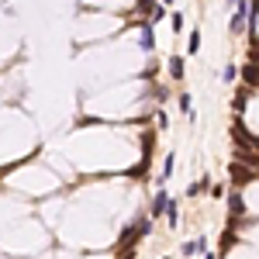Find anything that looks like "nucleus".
Here are the masks:
<instances>
[{
  "instance_id": "f257e3e1",
  "label": "nucleus",
  "mask_w": 259,
  "mask_h": 259,
  "mask_svg": "<svg viewBox=\"0 0 259 259\" xmlns=\"http://www.w3.org/2000/svg\"><path fill=\"white\" fill-rule=\"evenodd\" d=\"M139 41H142V52H152V49H156V35H152V21H142Z\"/></svg>"
},
{
  "instance_id": "f03ea898",
  "label": "nucleus",
  "mask_w": 259,
  "mask_h": 259,
  "mask_svg": "<svg viewBox=\"0 0 259 259\" xmlns=\"http://www.w3.org/2000/svg\"><path fill=\"white\" fill-rule=\"evenodd\" d=\"M228 214H232V218H242V214H245V204H242V197L235 190L228 194Z\"/></svg>"
},
{
  "instance_id": "7ed1b4c3",
  "label": "nucleus",
  "mask_w": 259,
  "mask_h": 259,
  "mask_svg": "<svg viewBox=\"0 0 259 259\" xmlns=\"http://www.w3.org/2000/svg\"><path fill=\"white\" fill-rule=\"evenodd\" d=\"M228 173H232V180H235V183L252 180V169H245V166H239V162H232V166H228Z\"/></svg>"
},
{
  "instance_id": "20e7f679",
  "label": "nucleus",
  "mask_w": 259,
  "mask_h": 259,
  "mask_svg": "<svg viewBox=\"0 0 259 259\" xmlns=\"http://www.w3.org/2000/svg\"><path fill=\"white\" fill-rule=\"evenodd\" d=\"M242 76H245L249 87H259V62H249V66L242 69Z\"/></svg>"
},
{
  "instance_id": "39448f33",
  "label": "nucleus",
  "mask_w": 259,
  "mask_h": 259,
  "mask_svg": "<svg viewBox=\"0 0 259 259\" xmlns=\"http://www.w3.org/2000/svg\"><path fill=\"white\" fill-rule=\"evenodd\" d=\"M166 207H169V197H166V190H159L152 200V214H166Z\"/></svg>"
},
{
  "instance_id": "423d86ee",
  "label": "nucleus",
  "mask_w": 259,
  "mask_h": 259,
  "mask_svg": "<svg viewBox=\"0 0 259 259\" xmlns=\"http://www.w3.org/2000/svg\"><path fill=\"white\" fill-rule=\"evenodd\" d=\"M169 76H173V80H183V59H180V56L169 59Z\"/></svg>"
},
{
  "instance_id": "0eeeda50",
  "label": "nucleus",
  "mask_w": 259,
  "mask_h": 259,
  "mask_svg": "<svg viewBox=\"0 0 259 259\" xmlns=\"http://www.w3.org/2000/svg\"><path fill=\"white\" fill-rule=\"evenodd\" d=\"M245 97H249V87H242L239 94H235V111H239V114L245 111Z\"/></svg>"
},
{
  "instance_id": "6e6552de",
  "label": "nucleus",
  "mask_w": 259,
  "mask_h": 259,
  "mask_svg": "<svg viewBox=\"0 0 259 259\" xmlns=\"http://www.w3.org/2000/svg\"><path fill=\"white\" fill-rule=\"evenodd\" d=\"M207 183H211V180H200V183H190V187H187V194H190V197H197V194H204V190H207Z\"/></svg>"
},
{
  "instance_id": "1a4fd4ad",
  "label": "nucleus",
  "mask_w": 259,
  "mask_h": 259,
  "mask_svg": "<svg viewBox=\"0 0 259 259\" xmlns=\"http://www.w3.org/2000/svg\"><path fill=\"white\" fill-rule=\"evenodd\" d=\"M197 49H200V31H190V45H187V52L197 56Z\"/></svg>"
},
{
  "instance_id": "9d476101",
  "label": "nucleus",
  "mask_w": 259,
  "mask_h": 259,
  "mask_svg": "<svg viewBox=\"0 0 259 259\" xmlns=\"http://www.w3.org/2000/svg\"><path fill=\"white\" fill-rule=\"evenodd\" d=\"M180 111H183V114H187V118L194 121V107H190V97H187V94H183V97H180Z\"/></svg>"
},
{
  "instance_id": "9b49d317",
  "label": "nucleus",
  "mask_w": 259,
  "mask_h": 259,
  "mask_svg": "<svg viewBox=\"0 0 259 259\" xmlns=\"http://www.w3.org/2000/svg\"><path fill=\"white\" fill-rule=\"evenodd\" d=\"M235 73H239L235 66H225V73H221V80H225V83H232V80H235Z\"/></svg>"
},
{
  "instance_id": "f8f14e48",
  "label": "nucleus",
  "mask_w": 259,
  "mask_h": 259,
  "mask_svg": "<svg viewBox=\"0 0 259 259\" xmlns=\"http://www.w3.org/2000/svg\"><path fill=\"white\" fill-rule=\"evenodd\" d=\"M166 218H169V228L177 225V204H173V200H169V207H166Z\"/></svg>"
},
{
  "instance_id": "ddd939ff",
  "label": "nucleus",
  "mask_w": 259,
  "mask_h": 259,
  "mask_svg": "<svg viewBox=\"0 0 259 259\" xmlns=\"http://www.w3.org/2000/svg\"><path fill=\"white\" fill-rule=\"evenodd\" d=\"M173 166H177V159H173V152H169V156H166V166H162V173L169 177V173H173Z\"/></svg>"
},
{
  "instance_id": "4468645a",
  "label": "nucleus",
  "mask_w": 259,
  "mask_h": 259,
  "mask_svg": "<svg viewBox=\"0 0 259 259\" xmlns=\"http://www.w3.org/2000/svg\"><path fill=\"white\" fill-rule=\"evenodd\" d=\"M149 4H152V0H142V11H145V7H149Z\"/></svg>"
},
{
  "instance_id": "2eb2a0df",
  "label": "nucleus",
  "mask_w": 259,
  "mask_h": 259,
  "mask_svg": "<svg viewBox=\"0 0 259 259\" xmlns=\"http://www.w3.org/2000/svg\"><path fill=\"white\" fill-rule=\"evenodd\" d=\"M162 4H173V0H162Z\"/></svg>"
}]
</instances>
